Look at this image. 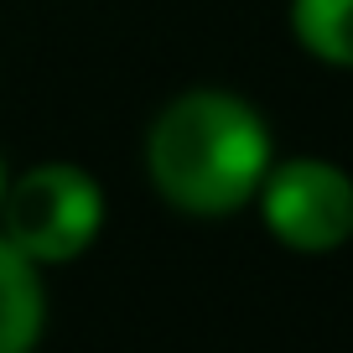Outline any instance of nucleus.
Listing matches in <instances>:
<instances>
[{"label": "nucleus", "mask_w": 353, "mask_h": 353, "mask_svg": "<svg viewBox=\"0 0 353 353\" xmlns=\"http://www.w3.org/2000/svg\"><path fill=\"white\" fill-rule=\"evenodd\" d=\"M276 161L270 125L244 94L188 88L151 120L145 172L161 203L192 219H229L250 208Z\"/></svg>", "instance_id": "nucleus-1"}, {"label": "nucleus", "mask_w": 353, "mask_h": 353, "mask_svg": "<svg viewBox=\"0 0 353 353\" xmlns=\"http://www.w3.org/2000/svg\"><path fill=\"white\" fill-rule=\"evenodd\" d=\"M104 229V188L99 176L73 161L26 166L6 182L0 234L37 265H68L99 239Z\"/></svg>", "instance_id": "nucleus-2"}, {"label": "nucleus", "mask_w": 353, "mask_h": 353, "mask_svg": "<svg viewBox=\"0 0 353 353\" xmlns=\"http://www.w3.org/2000/svg\"><path fill=\"white\" fill-rule=\"evenodd\" d=\"M254 203L265 229L296 254H327L353 239V176L338 161L322 156L270 161Z\"/></svg>", "instance_id": "nucleus-3"}, {"label": "nucleus", "mask_w": 353, "mask_h": 353, "mask_svg": "<svg viewBox=\"0 0 353 353\" xmlns=\"http://www.w3.org/2000/svg\"><path fill=\"white\" fill-rule=\"evenodd\" d=\"M47 327L42 265L0 234V353H32Z\"/></svg>", "instance_id": "nucleus-4"}, {"label": "nucleus", "mask_w": 353, "mask_h": 353, "mask_svg": "<svg viewBox=\"0 0 353 353\" xmlns=\"http://www.w3.org/2000/svg\"><path fill=\"white\" fill-rule=\"evenodd\" d=\"M291 37L327 68H353V0H291Z\"/></svg>", "instance_id": "nucleus-5"}, {"label": "nucleus", "mask_w": 353, "mask_h": 353, "mask_svg": "<svg viewBox=\"0 0 353 353\" xmlns=\"http://www.w3.org/2000/svg\"><path fill=\"white\" fill-rule=\"evenodd\" d=\"M6 182H11V176H6V156H0V198H6Z\"/></svg>", "instance_id": "nucleus-6"}]
</instances>
